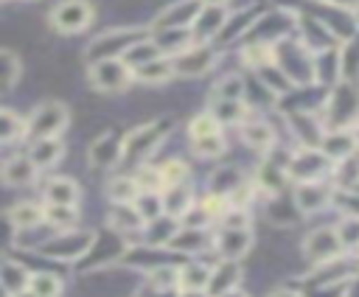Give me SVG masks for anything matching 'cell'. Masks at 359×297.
<instances>
[{"label": "cell", "instance_id": "cell-57", "mask_svg": "<svg viewBox=\"0 0 359 297\" xmlns=\"http://www.w3.org/2000/svg\"><path fill=\"white\" fill-rule=\"evenodd\" d=\"M222 297H247V291H241V289H233V291H227V294H222Z\"/></svg>", "mask_w": 359, "mask_h": 297}, {"label": "cell", "instance_id": "cell-47", "mask_svg": "<svg viewBox=\"0 0 359 297\" xmlns=\"http://www.w3.org/2000/svg\"><path fill=\"white\" fill-rule=\"evenodd\" d=\"M337 235H339L345 252L359 249V216H345V219L337 224Z\"/></svg>", "mask_w": 359, "mask_h": 297}, {"label": "cell", "instance_id": "cell-53", "mask_svg": "<svg viewBox=\"0 0 359 297\" xmlns=\"http://www.w3.org/2000/svg\"><path fill=\"white\" fill-rule=\"evenodd\" d=\"M320 3H328V6H337L342 11H359V0H320Z\"/></svg>", "mask_w": 359, "mask_h": 297}, {"label": "cell", "instance_id": "cell-18", "mask_svg": "<svg viewBox=\"0 0 359 297\" xmlns=\"http://www.w3.org/2000/svg\"><path fill=\"white\" fill-rule=\"evenodd\" d=\"M87 160H90V165L98 168V171H109V168H115V165L121 163V140H118L112 132L95 137V140L90 143Z\"/></svg>", "mask_w": 359, "mask_h": 297}, {"label": "cell", "instance_id": "cell-46", "mask_svg": "<svg viewBox=\"0 0 359 297\" xmlns=\"http://www.w3.org/2000/svg\"><path fill=\"white\" fill-rule=\"evenodd\" d=\"M17 78H20V59H17V53L0 48V92L11 90L17 84Z\"/></svg>", "mask_w": 359, "mask_h": 297}, {"label": "cell", "instance_id": "cell-29", "mask_svg": "<svg viewBox=\"0 0 359 297\" xmlns=\"http://www.w3.org/2000/svg\"><path fill=\"white\" fill-rule=\"evenodd\" d=\"M208 280H210V263L202 261L180 263V283H177L180 291H205Z\"/></svg>", "mask_w": 359, "mask_h": 297}, {"label": "cell", "instance_id": "cell-33", "mask_svg": "<svg viewBox=\"0 0 359 297\" xmlns=\"http://www.w3.org/2000/svg\"><path fill=\"white\" fill-rule=\"evenodd\" d=\"M171 78H177L174 76L171 56H157L149 64H143V67L135 70V81H140V84H168Z\"/></svg>", "mask_w": 359, "mask_h": 297}, {"label": "cell", "instance_id": "cell-36", "mask_svg": "<svg viewBox=\"0 0 359 297\" xmlns=\"http://www.w3.org/2000/svg\"><path fill=\"white\" fill-rule=\"evenodd\" d=\"M244 95H247V81L236 73H227L210 90V101H244Z\"/></svg>", "mask_w": 359, "mask_h": 297}, {"label": "cell", "instance_id": "cell-21", "mask_svg": "<svg viewBox=\"0 0 359 297\" xmlns=\"http://www.w3.org/2000/svg\"><path fill=\"white\" fill-rule=\"evenodd\" d=\"M208 247H213V238L208 235V227H180L177 235L168 241V249L177 252V255H196Z\"/></svg>", "mask_w": 359, "mask_h": 297}, {"label": "cell", "instance_id": "cell-24", "mask_svg": "<svg viewBox=\"0 0 359 297\" xmlns=\"http://www.w3.org/2000/svg\"><path fill=\"white\" fill-rule=\"evenodd\" d=\"M28 157H31V163L39 168V171H48V168H53L59 160H62V154H65V143L59 140V137H45V140H31L28 143V151H25Z\"/></svg>", "mask_w": 359, "mask_h": 297}, {"label": "cell", "instance_id": "cell-58", "mask_svg": "<svg viewBox=\"0 0 359 297\" xmlns=\"http://www.w3.org/2000/svg\"><path fill=\"white\" fill-rule=\"evenodd\" d=\"M8 297H36L31 289H22V291H17V294H8Z\"/></svg>", "mask_w": 359, "mask_h": 297}, {"label": "cell", "instance_id": "cell-25", "mask_svg": "<svg viewBox=\"0 0 359 297\" xmlns=\"http://www.w3.org/2000/svg\"><path fill=\"white\" fill-rule=\"evenodd\" d=\"M289 123H292V132L297 134L300 146H320V140H323V134H325L323 120H317V118L309 115V112H292V115H289Z\"/></svg>", "mask_w": 359, "mask_h": 297}, {"label": "cell", "instance_id": "cell-59", "mask_svg": "<svg viewBox=\"0 0 359 297\" xmlns=\"http://www.w3.org/2000/svg\"><path fill=\"white\" fill-rule=\"evenodd\" d=\"M202 3H205V6H224L227 0H202Z\"/></svg>", "mask_w": 359, "mask_h": 297}, {"label": "cell", "instance_id": "cell-19", "mask_svg": "<svg viewBox=\"0 0 359 297\" xmlns=\"http://www.w3.org/2000/svg\"><path fill=\"white\" fill-rule=\"evenodd\" d=\"M289 174H286V163H275L269 154H264V160L258 163V171H255V191H261L264 196H278L280 188L286 185Z\"/></svg>", "mask_w": 359, "mask_h": 297}, {"label": "cell", "instance_id": "cell-23", "mask_svg": "<svg viewBox=\"0 0 359 297\" xmlns=\"http://www.w3.org/2000/svg\"><path fill=\"white\" fill-rule=\"evenodd\" d=\"M320 148L325 151V157L331 163H339L345 157H351L356 151V140H353V129H325Z\"/></svg>", "mask_w": 359, "mask_h": 297}, {"label": "cell", "instance_id": "cell-37", "mask_svg": "<svg viewBox=\"0 0 359 297\" xmlns=\"http://www.w3.org/2000/svg\"><path fill=\"white\" fill-rule=\"evenodd\" d=\"M210 112L213 118L222 123V126H241L250 115L247 104L244 101H213L210 104Z\"/></svg>", "mask_w": 359, "mask_h": 297}, {"label": "cell", "instance_id": "cell-2", "mask_svg": "<svg viewBox=\"0 0 359 297\" xmlns=\"http://www.w3.org/2000/svg\"><path fill=\"white\" fill-rule=\"evenodd\" d=\"M171 132V118H154L149 123H140L135 126L123 140H121V163L126 165H143L154 151L157 146L168 137Z\"/></svg>", "mask_w": 359, "mask_h": 297}, {"label": "cell", "instance_id": "cell-9", "mask_svg": "<svg viewBox=\"0 0 359 297\" xmlns=\"http://www.w3.org/2000/svg\"><path fill=\"white\" fill-rule=\"evenodd\" d=\"M93 22V6L87 0H62L50 8V28L56 34H79Z\"/></svg>", "mask_w": 359, "mask_h": 297}, {"label": "cell", "instance_id": "cell-43", "mask_svg": "<svg viewBox=\"0 0 359 297\" xmlns=\"http://www.w3.org/2000/svg\"><path fill=\"white\" fill-rule=\"evenodd\" d=\"M222 129H224V126L213 118L210 109H205V112H199V115H194V118L188 120V137H191V140H202V137L222 134Z\"/></svg>", "mask_w": 359, "mask_h": 297}, {"label": "cell", "instance_id": "cell-4", "mask_svg": "<svg viewBox=\"0 0 359 297\" xmlns=\"http://www.w3.org/2000/svg\"><path fill=\"white\" fill-rule=\"evenodd\" d=\"M95 241V233L90 230H62V233H53L50 238H45V244H39V255L50 258V261H62V263H70V261H79L90 252Z\"/></svg>", "mask_w": 359, "mask_h": 297}, {"label": "cell", "instance_id": "cell-5", "mask_svg": "<svg viewBox=\"0 0 359 297\" xmlns=\"http://www.w3.org/2000/svg\"><path fill=\"white\" fill-rule=\"evenodd\" d=\"M70 123V109L62 101H45L39 104L28 120H25V137L31 140H45V137H59Z\"/></svg>", "mask_w": 359, "mask_h": 297}, {"label": "cell", "instance_id": "cell-17", "mask_svg": "<svg viewBox=\"0 0 359 297\" xmlns=\"http://www.w3.org/2000/svg\"><path fill=\"white\" fill-rule=\"evenodd\" d=\"M36 177H39V168L31 163L28 154H14L11 160L0 165V179L8 188H28Z\"/></svg>", "mask_w": 359, "mask_h": 297}, {"label": "cell", "instance_id": "cell-30", "mask_svg": "<svg viewBox=\"0 0 359 297\" xmlns=\"http://www.w3.org/2000/svg\"><path fill=\"white\" fill-rule=\"evenodd\" d=\"M31 275L34 272L28 266H22L17 261H3V266H0V291L8 297V294H17V291L28 289Z\"/></svg>", "mask_w": 359, "mask_h": 297}, {"label": "cell", "instance_id": "cell-15", "mask_svg": "<svg viewBox=\"0 0 359 297\" xmlns=\"http://www.w3.org/2000/svg\"><path fill=\"white\" fill-rule=\"evenodd\" d=\"M227 8L224 6H202V11L196 14L194 25H191V34H194V42H208L222 36L224 25H227Z\"/></svg>", "mask_w": 359, "mask_h": 297}, {"label": "cell", "instance_id": "cell-32", "mask_svg": "<svg viewBox=\"0 0 359 297\" xmlns=\"http://www.w3.org/2000/svg\"><path fill=\"white\" fill-rule=\"evenodd\" d=\"M6 216H8V221H11V227H14L17 233L34 230V227L45 224V207H39V205H34V202H17Z\"/></svg>", "mask_w": 359, "mask_h": 297}, {"label": "cell", "instance_id": "cell-27", "mask_svg": "<svg viewBox=\"0 0 359 297\" xmlns=\"http://www.w3.org/2000/svg\"><path fill=\"white\" fill-rule=\"evenodd\" d=\"M182 224H180V219H174V216H160V219H154V221H146V227H143V241L149 244V247H168V241L177 235V230H180Z\"/></svg>", "mask_w": 359, "mask_h": 297}, {"label": "cell", "instance_id": "cell-45", "mask_svg": "<svg viewBox=\"0 0 359 297\" xmlns=\"http://www.w3.org/2000/svg\"><path fill=\"white\" fill-rule=\"evenodd\" d=\"M28 289H31L36 297H59V294H62V280H59L53 272H34Z\"/></svg>", "mask_w": 359, "mask_h": 297}, {"label": "cell", "instance_id": "cell-40", "mask_svg": "<svg viewBox=\"0 0 359 297\" xmlns=\"http://www.w3.org/2000/svg\"><path fill=\"white\" fill-rule=\"evenodd\" d=\"M132 207L137 210V216L143 221H154V219L165 216V210H163V191L160 193L157 191H140L137 199L132 202Z\"/></svg>", "mask_w": 359, "mask_h": 297}, {"label": "cell", "instance_id": "cell-39", "mask_svg": "<svg viewBox=\"0 0 359 297\" xmlns=\"http://www.w3.org/2000/svg\"><path fill=\"white\" fill-rule=\"evenodd\" d=\"M20 137H25V120L14 109L0 106V148L8 143H17Z\"/></svg>", "mask_w": 359, "mask_h": 297}, {"label": "cell", "instance_id": "cell-13", "mask_svg": "<svg viewBox=\"0 0 359 297\" xmlns=\"http://www.w3.org/2000/svg\"><path fill=\"white\" fill-rule=\"evenodd\" d=\"M353 269H356L353 258H348V255L342 252V255H337V258H331V261L314 263V272L309 275V280H311L314 286H345V283L351 280Z\"/></svg>", "mask_w": 359, "mask_h": 297}, {"label": "cell", "instance_id": "cell-41", "mask_svg": "<svg viewBox=\"0 0 359 297\" xmlns=\"http://www.w3.org/2000/svg\"><path fill=\"white\" fill-rule=\"evenodd\" d=\"M79 221V210L70 205H45V224L53 227L56 233L62 230H73Z\"/></svg>", "mask_w": 359, "mask_h": 297}, {"label": "cell", "instance_id": "cell-7", "mask_svg": "<svg viewBox=\"0 0 359 297\" xmlns=\"http://www.w3.org/2000/svg\"><path fill=\"white\" fill-rule=\"evenodd\" d=\"M87 81L93 90L115 95V92H123L135 81V70L123 59H104V62L87 64Z\"/></svg>", "mask_w": 359, "mask_h": 297}, {"label": "cell", "instance_id": "cell-12", "mask_svg": "<svg viewBox=\"0 0 359 297\" xmlns=\"http://www.w3.org/2000/svg\"><path fill=\"white\" fill-rule=\"evenodd\" d=\"M202 6H205L202 0H177L151 20L149 31L157 34V31H171V28H191L196 14L202 11Z\"/></svg>", "mask_w": 359, "mask_h": 297}, {"label": "cell", "instance_id": "cell-8", "mask_svg": "<svg viewBox=\"0 0 359 297\" xmlns=\"http://www.w3.org/2000/svg\"><path fill=\"white\" fill-rule=\"evenodd\" d=\"M171 64L177 78H199L216 67V50L208 42H194L188 50L171 56Z\"/></svg>", "mask_w": 359, "mask_h": 297}, {"label": "cell", "instance_id": "cell-35", "mask_svg": "<svg viewBox=\"0 0 359 297\" xmlns=\"http://www.w3.org/2000/svg\"><path fill=\"white\" fill-rule=\"evenodd\" d=\"M146 280H149V289L154 291H180L177 283H180V263H157L151 269H146Z\"/></svg>", "mask_w": 359, "mask_h": 297}, {"label": "cell", "instance_id": "cell-56", "mask_svg": "<svg viewBox=\"0 0 359 297\" xmlns=\"http://www.w3.org/2000/svg\"><path fill=\"white\" fill-rule=\"evenodd\" d=\"M177 297H208V291H177Z\"/></svg>", "mask_w": 359, "mask_h": 297}, {"label": "cell", "instance_id": "cell-22", "mask_svg": "<svg viewBox=\"0 0 359 297\" xmlns=\"http://www.w3.org/2000/svg\"><path fill=\"white\" fill-rule=\"evenodd\" d=\"M241 143L258 154H269L275 146V129L266 120H244L241 123Z\"/></svg>", "mask_w": 359, "mask_h": 297}, {"label": "cell", "instance_id": "cell-1", "mask_svg": "<svg viewBox=\"0 0 359 297\" xmlns=\"http://www.w3.org/2000/svg\"><path fill=\"white\" fill-rule=\"evenodd\" d=\"M320 120L325 129H353L359 123V81H337L331 84Z\"/></svg>", "mask_w": 359, "mask_h": 297}, {"label": "cell", "instance_id": "cell-51", "mask_svg": "<svg viewBox=\"0 0 359 297\" xmlns=\"http://www.w3.org/2000/svg\"><path fill=\"white\" fill-rule=\"evenodd\" d=\"M216 224H219V227H227V230H244V227H250V216H247V210H241V207H230Z\"/></svg>", "mask_w": 359, "mask_h": 297}, {"label": "cell", "instance_id": "cell-28", "mask_svg": "<svg viewBox=\"0 0 359 297\" xmlns=\"http://www.w3.org/2000/svg\"><path fill=\"white\" fill-rule=\"evenodd\" d=\"M109 227L126 238V235L143 233L146 221L137 216V210L132 205H112V210H109Z\"/></svg>", "mask_w": 359, "mask_h": 297}, {"label": "cell", "instance_id": "cell-20", "mask_svg": "<svg viewBox=\"0 0 359 297\" xmlns=\"http://www.w3.org/2000/svg\"><path fill=\"white\" fill-rule=\"evenodd\" d=\"M42 193H45V205H70V207H76L79 199H81V185L73 177L56 174L45 182Z\"/></svg>", "mask_w": 359, "mask_h": 297}, {"label": "cell", "instance_id": "cell-3", "mask_svg": "<svg viewBox=\"0 0 359 297\" xmlns=\"http://www.w3.org/2000/svg\"><path fill=\"white\" fill-rule=\"evenodd\" d=\"M151 36L149 28H140V25H126V28H109L98 36H93L84 48V62L87 64H95V62H104V59H123L126 50L132 45H137L140 39Z\"/></svg>", "mask_w": 359, "mask_h": 297}, {"label": "cell", "instance_id": "cell-60", "mask_svg": "<svg viewBox=\"0 0 359 297\" xmlns=\"http://www.w3.org/2000/svg\"><path fill=\"white\" fill-rule=\"evenodd\" d=\"M353 140H356V151H359V123L353 126Z\"/></svg>", "mask_w": 359, "mask_h": 297}, {"label": "cell", "instance_id": "cell-61", "mask_svg": "<svg viewBox=\"0 0 359 297\" xmlns=\"http://www.w3.org/2000/svg\"><path fill=\"white\" fill-rule=\"evenodd\" d=\"M151 291H154V289H151ZM135 297H157V291H154V294H146V291H140V294H135Z\"/></svg>", "mask_w": 359, "mask_h": 297}, {"label": "cell", "instance_id": "cell-52", "mask_svg": "<svg viewBox=\"0 0 359 297\" xmlns=\"http://www.w3.org/2000/svg\"><path fill=\"white\" fill-rule=\"evenodd\" d=\"M14 227H11V221H8V216H0V244H8V241H14Z\"/></svg>", "mask_w": 359, "mask_h": 297}, {"label": "cell", "instance_id": "cell-6", "mask_svg": "<svg viewBox=\"0 0 359 297\" xmlns=\"http://www.w3.org/2000/svg\"><path fill=\"white\" fill-rule=\"evenodd\" d=\"M286 174L292 182H314V179H325L334 174V163L325 157V151L320 146H300L294 154H289L286 160Z\"/></svg>", "mask_w": 359, "mask_h": 297}, {"label": "cell", "instance_id": "cell-50", "mask_svg": "<svg viewBox=\"0 0 359 297\" xmlns=\"http://www.w3.org/2000/svg\"><path fill=\"white\" fill-rule=\"evenodd\" d=\"M160 174H163V191L171 188V185H180V182H188V165L182 160H165L160 165Z\"/></svg>", "mask_w": 359, "mask_h": 297}, {"label": "cell", "instance_id": "cell-11", "mask_svg": "<svg viewBox=\"0 0 359 297\" xmlns=\"http://www.w3.org/2000/svg\"><path fill=\"white\" fill-rule=\"evenodd\" d=\"M342 252L345 249H342V241L337 235V227H317L303 238V255L311 266L323 263V261H331Z\"/></svg>", "mask_w": 359, "mask_h": 297}, {"label": "cell", "instance_id": "cell-48", "mask_svg": "<svg viewBox=\"0 0 359 297\" xmlns=\"http://www.w3.org/2000/svg\"><path fill=\"white\" fill-rule=\"evenodd\" d=\"M194 146V154L202 157V160H213V157H222L227 143H224V134H213V137H202V140H191Z\"/></svg>", "mask_w": 359, "mask_h": 297}, {"label": "cell", "instance_id": "cell-34", "mask_svg": "<svg viewBox=\"0 0 359 297\" xmlns=\"http://www.w3.org/2000/svg\"><path fill=\"white\" fill-rule=\"evenodd\" d=\"M140 193V185L135 179V174H118L107 182V196L112 205H132Z\"/></svg>", "mask_w": 359, "mask_h": 297}, {"label": "cell", "instance_id": "cell-55", "mask_svg": "<svg viewBox=\"0 0 359 297\" xmlns=\"http://www.w3.org/2000/svg\"><path fill=\"white\" fill-rule=\"evenodd\" d=\"M269 297H306V294H300V291H294V289H278V291H272Z\"/></svg>", "mask_w": 359, "mask_h": 297}, {"label": "cell", "instance_id": "cell-31", "mask_svg": "<svg viewBox=\"0 0 359 297\" xmlns=\"http://www.w3.org/2000/svg\"><path fill=\"white\" fill-rule=\"evenodd\" d=\"M151 39L157 42V48H160L163 56H177V53H182V50H188V48L194 45V34H191V28L157 31V34H151Z\"/></svg>", "mask_w": 359, "mask_h": 297}, {"label": "cell", "instance_id": "cell-10", "mask_svg": "<svg viewBox=\"0 0 359 297\" xmlns=\"http://www.w3.org/2000/svg\"><path fill=\"white\" fill-rule=\"evenodd\" d=\"M334 193H337V188H334V182H328V179L300 182V185L294 188V193H292L294 210H297L303 219H306V216H314V213L325 210V207L334 202Z\"/></svg>", "mask_w": 359, "mask_h": 297}, {"label": "cell", "instance_id": "cell-54", "mask_svg": "<svg viewBox=\"0 0 359 297\" xmlns=\"http://www.w3.org/2000/svg\"><path fill=\"white\" fill-rule=\"evenodd\" d=\"M342 297H359V280L351 277L345 286H342Z\"/></svg>", "mask_w": 359, "mask_h": 297}, {"label": "cell", "instance_id": "cell-38", "mask_svg": "<svg viewBox=\"0 0 359 297\" xmlns=\"http://www.w3.org/2000/svg\"><path fill=\"white\" fill-rule=\"evenodd\" d=\"M258 73V78H261V84L272 92V95H286V92H292V78L275 64V62H269V64H264V67H258L255 70Z\"/></svg>", "mask_w": 359, "mask_h": 297}, {"label": "cell", "instance_id": "cell-42", "mask_svg": "<svg viewBox=\"0 0 359 297\" xmlns=\"http://www.w3.org/2000/svg\"><path fill=\"white\" fill-rule=\"evenodd\" d=\"M157 56H163V53H160V48H157V42H154L151 36H146V39H140L137 45H132V48L126 50L123 62H126L132 70H137V67L149 64V62H151V59H157Z\"/></svg>", "mask_w": 359, "mask_h": 297}, {"label": "cell", "instance_id": "cell-14", "mask_svg": "<svg viewBox=\"0 0 359 297\" xmlns=\"http://www.w3.org/2000/svg\"><path fill=\"white\" fill-rule=\"evenodd\" d=\"M252 247V230L244 227V230H227V227H219V233L213 235V249L219 258H227V261H241Z\"/></svg>", "mask_w": 359, "mask_h": 297}, {"label": "cell", "instance_id": "cell-49", "mask_svg": "<svg viewBox=\"0 0 359 297\" xmlns=\"http://www.w3.org/2000/svg\"><path fill=\"white\" fill-rule=\"evenodd\" d=\"M135 179H137V185H140V191H163V174H160V165H149V163H143V165H137L135 168Z\"/></svg>", "mask_w": 359, "mask_h": 297}, {"label": "cell", "instance_id": "cell-26", "mask_svg": "<svg viewBox=\"0 0 359 297\" xmlns=\"http://www.w3.org/2000/svg\"><path fill=\"white\" fill-rule=\"evenodd\" d=\"M191 207H194V188H191V182H180V185H171V188L163 191V210H165V216L182 219Z\"/></svg>", "mask_w": 359, "mask_h": 297}, {"label": "cell", "instance_id": "cell-44", "mask_svg": "<svg viewBox=\"0 0 359 297\" xmlns=\"http://www.w3.org/2000/svg\"><path fill=\"white\" fill-rule=\"evenodd\" d=\"M241 62L258 70V67H264V64H269V62H275V45H269V42H258V39H252L250 45H244V50H241Z\"/></svg>", "mask_w": 359, "mask_h": 297}, {"label": "cell", "instance_id": "cell-16", "mask_svg": "<svg viewBox=\"0 0 359 297\" xmlns=\"http://www.w3.org/2000/svg\"><path fill=\"white\" fill-rule=\"evenodd\" d=\"M238 280H241V266H238V261L219 258V261L210 266V280H208L205 291H208V297H222V294L238 289Z\"/></svg>", "mask_w": 359, "mask_h": 297}]
</instances>
